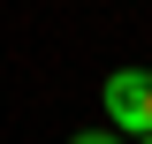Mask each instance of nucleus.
Here are the masks:
<instances>
[{
	"instance_id": "f257e3e1",
	"label": "nucleus",
	"mask_w": 152,
	"mask_h": 144,
	"mask_svg": "<svg viewBox=\"0 0 152 144\" xmlns=\"http://www.w3.org/2000/svg\"><path fill=\"white\" fill-rule=\"evenodd\" d=\"M99 99H107V121L122 137H137V144L152 137V68H114L99 84Z\"/></svg>"
},
{
	"instance_id": "7ed1b4c3",
	"label": "nucleus",
	"mask_w": 152,
	"mask_h": 144,
	"mask_svg": "<svg viewBox=\"0 0 152 144\" xmlns=\"http://www.w3.org/2000/svg\"><path fill=\"white\" fill-rule=\"evenodd\" d=\"M145 144H152V137H145Z\"/></svg>"
},
{
	"instance_id": "f03ea898",
	"label": "nucleus",
	"mask_w": 152,
	"mask_h": 144,
	"mask_svg": "<svg viewBox=\"0 0 152 144\" xmlns=\"http://www.w3.org/2000/svg\"><path fill=\"white\" fill-rule=\"evenodd\" d=\"M69 144H137V137H122V129H76Z\"/></svg>"
}]
</instances>
